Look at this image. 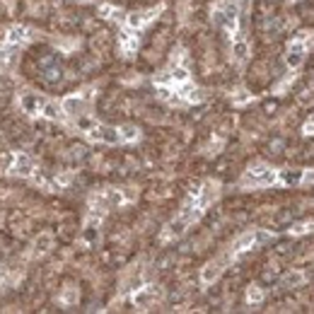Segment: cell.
<instances>
[{
  "label": "cell",
  "instance_id": "cell-25",
  "mask_svg": "<svg viewBox=\"0 0 314 314\" xmlns=\"http://www.w3.org/2000/svg\"><path fill=\"white\" fill-rule=\"evenodd\" d=\"M29 10H32V15H41L46 8H44V5H36V3H32V5H29Z\"/></svg>",
  "mask_w": 314,
  "mask_h": 314
},
{
  "label": "cell",
  "instance_id": "cell-19",
  "mask_svg": "<svg viewBox=\"0 0 314 314\" xmlns=\"http://www.w3.org/2000/svg\"><path fill=\"white\" fill-rule=\"evenodd\" d=\"M177 15H179V22H186L189 15H191V3L189 0H181L177 8Z\"/></svg>",
  "mask_w": 314,
  "mask_h": 314
},
{
  "label": "cell",
  "instance_id": "cell-8",
  "mask_svg": "<svg viewBox=\"0 0 314 314\" xmlns=\"http://www.w3.org/2000/svg\"><path fill=\"white\" fill-rule=\"evenodd\" d=\"M256 246V229H252V232H244L242 237L232 244V252L235 254H239V252H246V249H254Z\"/></svg>",
  "mask_w": 314,
  "mask_h": 314
},
{
  "label": "cell",
  "instance_id": "cell-24",
  "mask_svg": "<svg viewBox=\"0 0 314 314\" xmlns=\"http://www.w3.org/2000/svg\"><path fill=\"white\" fill-rule=\"evenodd\" d=\"M302 181H305V184H314V170L302 172Z\"/></svg>",
  "mask_w": 314,
  "mask_h": 314
},
{
  "label": "cell",
  "instance_id": "cell-17",
  "mask_svg": "<svg viewBox=\"0 0 314 314\" xmlns=\"http://www.w3.org/2000/svg\"><path fill=\"white\" fill-rule=\"evenodd\" d=\"M121 140H128V143H133V140H138L140 138V133H138L136 126H121Z\"/></svg>",
  "mask_w": 314,
  "mask_h": 314
},
{
  "label": "cell",
  "instance_id": "cell-1",
  "mask_svg": "<svg viewBox=\"0 0 314 314\" xmlns=\"http://www.w3.org/2000/svg\"><path fill=\"white\" fill-rule=\"evenodd\" d=\"M278 179V174L271 170V167H266V164H252L244 174V184H254V186H268Z\"/></svg>",
  "mask_w": 314,
  "mask_h": 314
},
{
  "label": "cell",
  "instance_id": "cell-18",
  "mask_svg": "<svg viewBox=\"0 0 314 314\" xmlns=\"http://www.w3.org/2000/svg\"><path fill=\"white\" fill-rule=\"evenodd\" d=\"M170 80L172 82H186L189 80V73H186V68H172V73H170Z\"/></svg>",
  "mask_w": 314,
  "mask_h": 314
},
{
  "label": "cell",
  "instance_id": "cell-5",
  "mask_svg": "<svg viewBox=\"0 0 314 314\" xmlns=\"http://www.w3.org/2000/svg\"><path fill=\"white\" fill-rule=\"evenodd\" d=\"M302 60H305V44H302V41L290 44L288 56H285V63H288L290 68H297V66H300Z\"/></svg>",
  "mask_w": 314,
  "mask_h": 314
},
{
  "label": "cell",
  "instance_id": "cell-11",
  "mask_svg": "<svg viewBox=\"0 0 314 314\" xmlns=\"http://www.w3.org/2000/svg\"><path fill=\"white\" fill-rule=\"evenodd\" d=\"M186 227H189V225H186V220H184V218L179 215V218H174V220H172L170 225L164 227V239L179 237V235H181V232H184V229H186Z\"/></svg>",
  "mask_w": 314,
  "mask_h": 314
},
{
  "label": "cell",
  "instance_id": "cell-3",
  "mask_svg": "<svg viewBox=\"0 0 314 314\" xmlns=\"http://www.w3.org/2000/svg\"><path fill=\"white\" fill-rule=\"evenodd\" d=\"M218 194H220V184L218 181H213V179H208L203 186H201V191H198V205L203 208V205H208V203H213L215 198H218Z\"/></svg>",
  "mask_w": 314,
  "mask_h": 314
},
{
  "label": "cell",
  "instance_id": "cell-26",
  "mask_svg": "<svg viewBox=\"0 0 314 314\" xmlns=\"http://www.w3.org/2000/svg\"><path fill=\"white\" fill-rule=\"evenodd\" d=\"M309 121H312V123H314V114H312V119H309Z\"/></svg>",
  "mask_w": 314,
  "mask_h": 314
},
{
  "label": "cell",
  "instance_id": "cell-2",
  "mask_svg": "<svg viewBox=\"0 0 314 314\" xmlns=\"http://www.w3.org/2000/svg\"><path fill=\"white\" fill-rule=\"evenodd\" d=\"M87 138L107 143V145H116V143H121V131L119 128H111V126H92L87 131Z\"/></svg>",
  "mask_w": 314,
  "mask_h": 314
},
{
  "label": "cell",
  "instance_id": "cell-16",
  "mask_svg": "<svg viewBox=\"0 0 314 314\" xmlns=\"http://www.w3.org/2000/svg\"><path fill=\"white\" fill-rule=\"evenodd\" d=\"M184 97H186V102H203L205 99V92L203 90H198V87H194V85H186L184 87Z\"/></svg>",
  "mask_w": 314,
  "mask_h": 314
},
{
  "label": "cell",
  "instance_id": "cell-21",
  "mask_svg": "<svg viewBox=\"0 0 314 314\" xmlns=\"http://www.w3.org/2000/svg\"><path fill=\"white\" fill-rule=\"evenodd\" d=\"M302 280H305V276H302V273H288V276H285V280H283V283H285V285H292V288H295V285H300V283H302Z\"/></svg>",
  "mask_w": 314,
  "mask_h": 314
},
{
  "label": "cell",
  "instance_id": "cell-7",
  "mask_svg": "<svg viewBox=\"0 0 314 314\" xmlns=\"http://www.w3.org/2000/svg\"><path fill=\"white\" fill-rule=\"evenodd\" d=\"M155 297H157V290L155 288H138L136 292H133V302L145 309V307H150L155 302Z\"/></svg>",
  "mask_w": 314,
  "mask_h": 314
},
{
  "label": "cell",
  "instance_id": "cell-9",
  "mask_svg": "<svg viewBox=\"0 0 314 314\" xmlns=\"http://www.w3.org/2000/svg\"><path fill=\"white\" fill-rule=\"evenodd\" d=\"M60 107H63V111H66V114H73V116H77L80 111L85 109V102H82V97H80V94H73V97H66Z\"/></svg>",
  "mask_w": 314,
  "mask_h": 314
},
{
  "label": "cell",
  "instance_id": "cell-4",
  "mask_svg": "<svg viewBox=\"0 0 314 314\" xmlns=\"http://www.w3.org/2000/svg\"><path fill=\"white\" fill-rule=\"evenodd\" d=\"M160 12H162V8H153V10H148V12H131L126 17V25L131 27V29H138V27L148 25L150 19H155Z\"/></svg>",
  "mask_w": 314,
  "mask_h": 314
},
{
  "label": "cell",
  "instance_id": "cell-10",
  "mask_svg": "<svg viewBox=\"0 0 314 314\" xmlns=\"http://www.w3.org/2000/svg\"><path fill=\"white\" fill-rule=\"evenodd\" d=\"M10 174H25V177H29V174H32V160H29L27 155H17Z\"/></svg>",
  "mask_w": 314,
  "mask_h": 314
},
{
  "label": "cell",
  "instance_id": "cell-6",
  "mask_svg": "<svg viewBox=\"0 0 314 314\" xmlns=\"http://www.w3.org/2000/svg\"><path fill=\"white\" fill-rule=\"evenodd\" d=\"M220 273H222V261H208L203 266V271H201V280L205 285H211V283L220 278Z\"/></svg>",
  "mask_w": 314,
  "mask_h": 314
},
{
  "label": "cell",
  "instance_id": "cell-13",
  "mask_svg": "<svg viewBox=\"0 0 314 314\" xmlns=\"http://www.w3.org/2000/svg\"><path fill=\"white\" fill-rule=\"evenodd\" d=\"M232 56L237 58V63H244L246 58H249V44L239 36L237 41H235V46H232Z\"/></svg>",
  "mask_w": 314,
  "mask_h": 314
},
{
  "label": "cell",
  "instance_id": "cell-23",
  "mask_svg": "<svg viewBox=\"0 0 314 314\" xmlns=\"http://www.w3.org/2000/svg\"><path fill=\"white\" fill-rule=\"evenodd\" d=\"M27 229H29V220H25V222H17V225H15V232H17V235H25Z\"/></svg>",
  "mask_w": 314,
  "mask_h": 314
},
{
  "label": "cell",
  "instance_id": "cell-15",
  "mask_svg": "<svg viewBox=\"0 0 314 314\" xmlns=\"http://www.w3.org/2000/svg\"><path fill=\"white\" fill-rule=\"evenodd\" d=\"M77 300H80V292H77L75 285H66V290L60 292V302H63V305H68V307H73Z\"/></svg>",
  "mask_w": 314,
  "mask_h": 314
},
{
  "label": "cell",
  "instance_id": "cell-22",
  "mask_svg": "<svg viewBox=\"0 0 314 314\" xmlns=\"http://www.w3.org/2000/svg\"><path fill=\"white\" fill-rule=\"evenodd\" d=\"M252 77H256V80H263V77H266V66H263V63H259V66L254 68V73H252Z\"/></svg>",
  "mask_w": 314,
  "mask_h": 314
},
{
  "label": "cell",
  "instance_id": "cell-14",
  "mask_svg": "<svg viewBox=\"0 0 314 314\" xmlns=\"http://www.w3.org/2000/svg\"><path fill=\"white\" fill-rule=\"evenodd\" d=\"M280 179H283V184H288V186H297V184H302V170L280 172Z\"/></svg>",
  "mask_w": 314,
  "mask_h": 314
},
{
  "label": "cell",
  "instance_id": "cell-20",
  "mask_svg": "<svg viewBox=\"0 0 314 314\" xmlns=\"http://www.w3.org/2000/svg\"><path fill=\"white\" fill-rule=\"evenodd\" d=\"M246 300H249L252 305H259V302L263 300L261 288H256V285H252V288H249V292H246Z\"/></svg>",
  "mask_w": 314,
  "mask_h": 314
},
{
  "label": "cell",
  "instance_id": "cell-27",
  "mask_svg": "<svg viewBox=\"0 0 314 314\" xmlns=\"http://www.w3.org/2000/svg\"><path fill=\"white\" fill-rule=\"evenodd\" d=\"M0 222H3V215H0Z\"/></svg>",
  "mask_w": 314,
  "mask_h": 314
},
{
  "label": "cell",
  "instance_id": "cell-12",
  "mask_svg": "<svg viewBox=\"0 0 314 314\" xmlns=\"http://www.w3.org/2000/svg\"><path fill=\"white\" fill-rule=\"evenodd\" d=\"M51 244H53V237L49 232H41V235L34 239V246H32V249H34V254H44V252L51 249Z\"/></svg>",
  "mask_w": 314,
  "mask_h": 314
}]
</instances>
